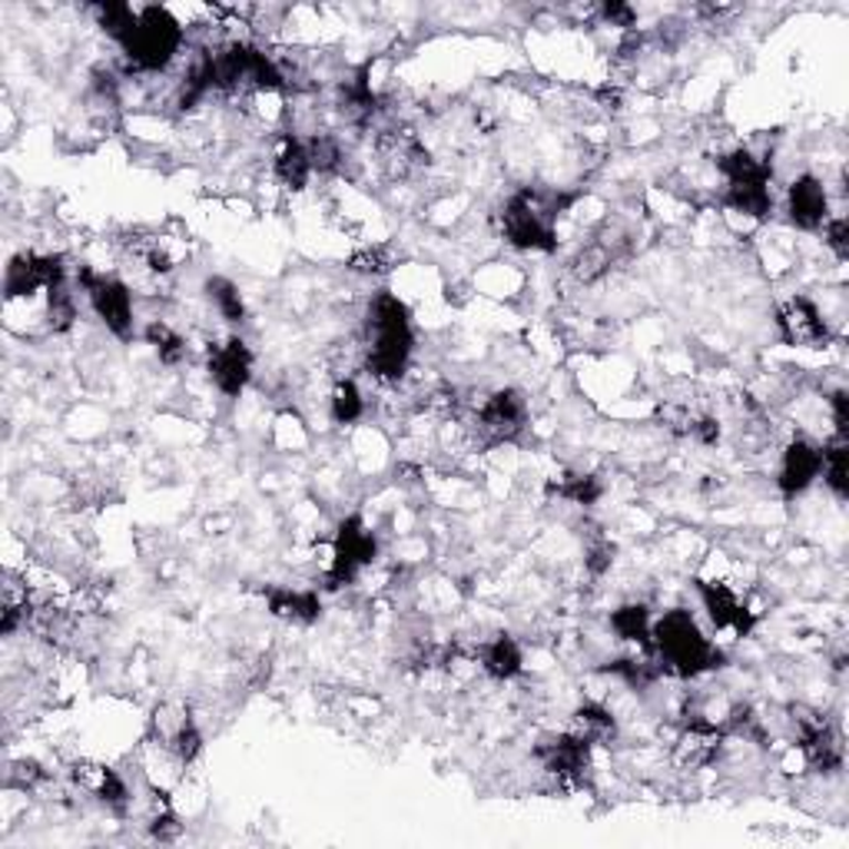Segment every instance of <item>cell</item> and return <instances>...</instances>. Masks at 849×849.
I'll return each instance as SVG.
<instances>
[{"mask_svg": "<svg viewBox=\"0 0 849 849\" xmlns=\"http://www.w3.org/2000/svg\"><path fill=\"white\" fill-rule=\"evenodd\" d=\"M93 13H96L100 27H103L116 43H123V37L133 30L139 10H133L130 3H100V7H93Z\"/></svg>", "mask_w": 849, "mask_h": 849, "instance_id": "d4e9b609", "label": "cell"}, {"mask_svg": "<svg viewBox=\"0 0 849 849\" xmlns=\"http://www.w3.org/2000/svg\"><path fill=\"white\" fill-rule=\"evenodd\" d=\"M651 611L648 604H624L611 614V628L628 644H644L651 651Z\"/></svg>", "mask_w": 849, "mask_h": 849, "instance_id": "44dd1931", "label": "cell"}, {"mask_svg": "<svg viewBox=\"0 0 849 849\" xmlns=\"http://www.w3.org/2000/svg\"><path fill=\"white\" fill-rule=\"evenodd\" d=\"M73 319H76L73 292L63 282V286L46 292V325H50V332H66L73 325Z\"/></svg>", "mask_w": 849, "mask_h": 849, "instance_id": "83f0119b", "label": "cell"}, {"mask_svg": "<svg viewBox=\"0 0 849 849\" xmlns=\"http://www.w3.org/2000/svg\"><path fill=\"white\" fill-rule=\"evenodd\" d=\"M412 319L398 296L379 292L369 309V355L365 365L379 382H398L412 359Z\"/></svg>", "mask_w": 849, "mask_h": 849, "instance_id": "7a4b0ae2", "label": "cell"}, {"mask_svg": "<svg viewBox=\"0 0 849 849\" xmlns=\"http://www.w3.org/2000/svg\"><path fill=\"white\" fill-rule=\"evenodd\" d=\"M697 591H701V601H704V608H707L714 628L734 631V634H741V638L750 634V628H754V611L741 601V594H737L734 588H727V584H721V581H701Z\"/></svg>", "mask_w": 849, "mask_h": 849, "instance_id": "7c38bea8", "label": "cell"}, {"mask_svg": "<svg viewBox=\"0 0 849 849\" xmlns=\"http://www.w3.org/2000/svg\"><path fill=\"white\" fill-rule=\"evenodd\" d=\"M571 734L584 737V741L594 747V744H608V741H614L618 724H614V714H611L608 707H601V704H584V707H578V711H574Z\"/></svg>", "mask_w": 849, "mask_h": 849, "instance_id": "ffe728a7", "label": "cell"}, {"mask_svg": "<svg viewBox=\"0 0 849 849\" xmlns=\"http://www.w3.org/2000/svg\"><path fill=\"white\" fill-rule=\"evenodd\" d=\"M820 472H824V448L807 442V438H797L784 452L777 485H780L784 495H800L820 478Z\"/></svg>", "mask_w": 849, "mask_h": 849, "instance_id": "4fadbf2b", "label": "cell"}, {"mask_svg": "<svg viewBox=\"0 0 849 849\" xmlns=\"http://www.w3.org/2000/svg\"><path fill=\"white\" fill-rule=\"evenodd\" d=\"M276 176L289 186V189H302L312 176V163H309V149L306 139L296 136H282L279 149H276Z\"/></svg>", "mask_w": 849, "mask_h": 849, "instance_id": "d6986e66", "label": "cell"}, {"mask_svg": "<svg viewBox=\"0 0 849 849\" xmlns=\"http://www.w3.org/2000/svg\"><path fill=\"white\" fill-rule=\"evenodd\" d=\"M824 482H827V488L843 501L849 495V448H847V438H837L834 445H827L824 448Z\"/></svg>", "mask_w": 849, "mask_h": 849, "instance_id": "7402d4cb", "label": "cell"}, {"mask_svg": "<svg viewBox=\"0 0 849 849\" xmlns=\"http://www.w3.org/2000/svg\"><path fill=\"white\" fill-rule=\"evenodd\" d=\"M827 246H830L840 259H847L849 256V226L843 216H837V219L827 222Z\"/></svg>", "mask_w": 849, "mask_h": 849, "instance_id": "4dcf8cb0", "label": "cell"}, {"mask_svg": "<svg viewBox=\"0 0 849 849\" xmlns=\"http://www.w3.org/2000/svg\"><path fill=\"white\" fill-rule=\"evenodd\" d=\"M651 654L658 658L664 674L674 677H701L721 667V651L704 638L691 611H667L651 624Z\"/></svg>", "mask_w": 849, "mask_h": 849, "instance_id": "6da1fadb", "label": "cell"}, {"mask_svg": "<svg viewBox=\"0 0 849 849\" xmlns=\"http://www.w3.org/2000/svg\"><path fill=\"white\" fill-rule=\"evenodd\" d=\"M558 498H565V501H571V505H594L598 498H601V482L594 478V475H568L565 482H558L555 488H551Z\"/></svg>", "mask_w": 849, "mask_h": 849, "instance_id": "484cf974", "label": "cell"}, {"mask_svg": "<svg viewBox=\"0 0 849 849\" xmlns=\"http://www.w3.org/2000/svg\"><path fill=\"white\" fill-rule=\"evenodd\" d=\"M329 412L339 425H355L365 415V398H362V392L352 379L335 382V389L329 395Z\"/></svg>", "mask_w": 849, "mask_h": 849, "instance_id": "603a6c76", "label": "cell"}, {"mask_svg": "<svg viewBox=\"0 0 849 849\" xmlns=\"http://www.w3.org/2000/svg\"><path fill=\"white\" fill-rule=\"evenodd\" d=\"M120 46H123V56H126L130 70L156 73V70H166L176 60V53L183 46V27L166 7H143L136 13L133 30L123 37Z\"/></svg>", "mask_w": 849, "mask_h": 849, "instance_id": "277c9868", "label": "cell"}, {"mask_svg": "<svg viewBox=\"0 0 849 849\" xmlns=\"http://www.w3.org/2000/svg\"><path fill=\"white\" fill-rule=\"evenodd\" d=\"M601 13L611 20V27H634V20H638L634 7H628V3H604Z\"/></svg>", "mask_w": 849, "mask_h": 849, "instance_id": "d6a6232c", "label": "cell"}, {"mask_svg": "<svg viewBox=\"0 0 849 849\" xmlns=\"http://www.w3.org/2000/svg\"><path fill=\"white\" fill-rule=\"evenodd\" d=\"M146 342L156 349L159 362H166V365H176V362L186 359V342H183L166 322H153V325L146 329Z\"/></svg>", "mask_w": 849, "mask_h": 849, "instance_id": "f1b7e54d", "label": "cell"}, {"mask_svg": "<svg viewBox=\"0 0 849 849\" xmlns=\"http://www.w3.org/2000/svg\"><path fill=\"white\" fill-rule=\"evenodd\" d=\"M266 604L276 618L292 621V624H312L322 614V601L315 591H302V588H269L266 591Z\"/></svg>", "mask_w": 849, "mask_h": 849, "instance_id": "9a60e30c", "label": "cell"}, {"mask_svg": "<svg viewBox=\"0 0 849 849\" xmlns=\"http://www.w3.org/2000/svg\"><path fill=\"white\" fill-rule=\"evenodd\" d=\"M525 418H528V405L518 392L511 389H501L495 395H488L482 405H478V432L488 438V442H508L515 438L521 428H525Z\"/></svg>", "mask_w": 849, "mask_h": 849, "instance_id": "9c48e42d", "label": "cell"}, {"mask_svg": "<svg viewBox=\"0 0 849 849\" xmlns=\"http://www.w3.org/2000/svg\"><path fill=\"white\" fill-rule=\"evenodd\" d=\"M76 282L83 286L93 312L100 315V322L106 325V332H113L116 339H130L133 335V296L123 282L106 279V276H93L90 269L76 272Z\"/></svg>", "mask_w": 849, "mask_h": 849, "instance_id": "8992f818", "label": "cell"}, {"mask_svg": "<svg viewBox=\"0 0 849 849\" xmlns=\"http://www.w3.org/2000/svg\"><path fill=\"white\" fill-rule=\"evenodd\" d=\"M382 249H365V252H359V256H352V269L355 272H382V269H389L385 262H382Z\"/></svg>", "mask_w": 849, "mask_h": 849, "instance_id": "836d02e7", "label": "cell"}, {"mask_svg": "<svg viewBox=\"0 0 849 849\" xmlns=\"http://www.w3.org/2000/svg\"><path fill=\"white\" fill-rule=\"evenodd\" d=\"M63 259L60 256H37V252H23L17 259H10L7 266V279H3V296L7 302L17 299H30L37 292H50L56 286H63Z\"/></svg>", "mask_w": 849, "mask_h": 849, "instance_id": "52a82bcc", "label": "cell"}, {"mask_svg": "<svg viewBox=\"0 0 849 849\" xmlns=\"http://www.w3.org/2000/svg\"><path fill=\"white\" fill-rule=\"evenodd\" d=\"M521 664H525V654H521L518 641L508 638V634H498V638H491V641L482 648V667H485V674L495 677V681H511V677H518V674H521Z\"/></svg>", "mask_w": 849, "mask_h": 849, "instance_id": "ac0fdd59", "label": "cell"}, {"mask_svg": "<svg viewBox=\"0 0 849 849\" xmlns=\"http://www.w3.org/2000/svg\"><path fill=\"white\" fill-rule=\"evenodd\" d=\"M724 203H727L734 213L764 219V216L774 209L770 179H764V176H760V179H734V183H727V189H724Z\"/></svg>", "mask_w": 849, "mask_h": 849, "instance_id": "2e32d148", "label": "cell"}, {"mask_svg": "<svg viewBox=\"0 0 849 849\" xmlns=\"http://www.w3.org/2000/svg\"><path fill=\"white\" fill-rule=\"evenodd\" d=\"M73 780H76L90 797H96L100 804H106V807H113V810H123L126 800H130L126 784H123L120 774L110 770V767H76Z\"/></svg>", "mask_w": 849, "mask_h": 849, "instance_id": "e0dca14e", "label": "cell"}, {"mask_svg": "<svg viewBox=\"0 0 849 849\" xmlns=\"http://www.w3.org/2000/svg\"><path fill=\"white\" fill-rule=\"evenodd\" d=\"M249 375H252V352L246 349L242 339H226L209 349V379L222 395L236 398L249 385Z\"/></svg>", "mask_w": 849, "mask_h": 849, "instance_id": "8fae6325", "label": "cell"}, {"mask_svg": "<svg viewBox=\"0 0 849 849\" xmlns=\"http://www.w3.org/2000/svg\"><path fill=\"white\" fill-rule=\"evenodd\" d=\"M206 292H209L216 312H219L226 322H242V319H246V302H242L236 282H229V279H222V276H213V279L206 282Z\"/></svg>", "mask_w": 849, "mask_h": 849, "instance_id": "cb8c5ba5", "label": "cell"}, {"mask_svg": "<svg viewBox=\"0 0 849 849\" xmlns=\"http://www.w3.org/2000/svg\"><path fill=\"white\" fill-rule=\"evenodd\" d=\"M777 329H780V339L797 349H820L830 342V325L824 312L817 309V302L807 296H794L780 306Z\"/></svg>", "mask_w": 849, "mask_h": 849, "instance_id": "ba28073f", "label": "cell"}, {"mask_svg": "<svg viewBox=\"0 0 849 849\" xmlns=\"http://www.w3.org/2000/svg\"><path fill=\"white\" fill-rule=\"evenodd\" d=\"M306 149H309V163H312V173H335L342 166V146L329 136V133H315L306 139Z\"/></svg>", "mask_w": 849, "mask_h": 849, "instance_id": "4316f807", "label": "cell"}, {"mask_svg": "<svg viewBox=\"0 0 849 849\" xmlns=\"http://www.w3.org/2000/svg\"><path fill=\"white\" fill-rule=\"evenodd\" d=\"M787 213H790V222L800 229H820L824 222H830V196L824 183L817 176L794 179L787 193Z\"/></svg>", "mask_w": 849, "mask_h": 849, "instance_id": "5bb4252c", "label": "cell"}, {"mask_svg": "<svg viewBox=\"0 0 849 849\" xmlns=\"http://www.w3.org/2000/svg\"><path fill=\"white\" fill-rule=\"evenodd\" d=\"M830 408H834V422H837V432H840V438H847V428H849L847 392H834V395H830Z\"/></svg>", "mask_w": 849, "mask_h": 849, "instance_id": "e575fe53", "label": "cell"}, {"mask_svg": "<svg viewBox=\"0 0 849 849\" xmlns=\"http://www.w3.org/2000/svg\"><path fill=\"white\" fill-rule=\"evenodd\" d=\"M149 834H153L156 840L169 843V840H176V837H179V824H176V817H173V814H159V817H153Z\"/></svg>", "mask_w": 849, "mask_h": 849, "instance_id": "1f68e13d", "label": "cell"}, {"mask_svg": "<svg viewBox=\"0 0 849 849\" xmlns=\"http://www.w3.org/2000/svg\"><path fill=\"white\" fill-rule=\"evenodd\" d=\"M571 203V196L551 193V189H518L501 213V232L511 246L531 249V252H551L558 246L555 222L561 209Z\"/></svg>", "mask_w": 849, "mask_h": 849, "instance_id": "3957f363", "label": "cell"}, {"mask_svg": "<svg viewBox=\"0 0 849 849\" xmlns=\"http://www.w3.org/2000/svg\"><path fill=\"white\" fill-rule=\"evenodd\" d=\"M375 558V538L372 531L362 525V518H345L335 531V548H332V565L325 574V584L335 588H349L359 571L365 565H372Z\"/></svg>", "mask_w": 849, "mask_h": 849, "instance_id": "5b68a950", "label": "cell"}, {"mask_svg": "<svg viewBox=\"0 0 849 849\" xmlns=\"http://www.w3.org/2000/svg\"><path fill=\"white\" fill-rule=\"evenodd\" d=\"M535 757L541 760V767L558 777L561 784H578L584 774H588V764H591V744L578 734H561V737H551L545 744H538Z\"/></svg>", "mask_w": 849, "mask_h": 849, "instance_id": "30bf717a", "label": "cell"}, {"mask_svg": "<svg viewBox=\"0 0 849 849\" xmlns=\"http://www.w3.org/2000/svg\"><path fill=\"white\" fill-rule=\"evenodd\" d=\"M169 750H173V757H176L179 764H193V760L199 757V750H203V734H199V727L193 724L189 714H186V717L176 724V731L169 734Z\"/></svg>", "mask_w": 849, "mask_h": 849, "instance_id": "f546056e", "label": "cell"}]
</instances>
